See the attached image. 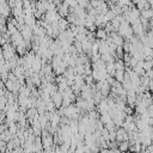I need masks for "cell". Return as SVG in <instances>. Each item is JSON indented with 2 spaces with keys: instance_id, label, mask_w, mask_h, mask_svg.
<instances>
[]
</instances>
